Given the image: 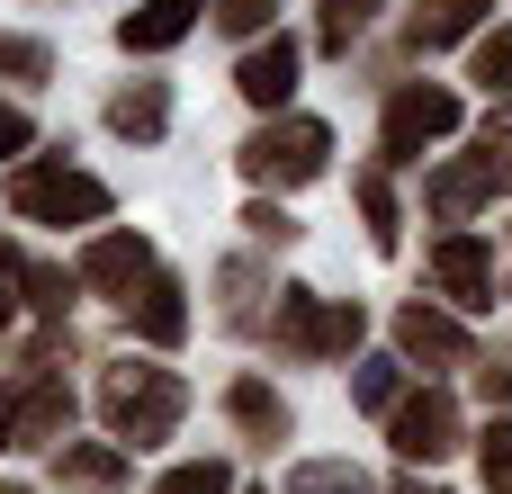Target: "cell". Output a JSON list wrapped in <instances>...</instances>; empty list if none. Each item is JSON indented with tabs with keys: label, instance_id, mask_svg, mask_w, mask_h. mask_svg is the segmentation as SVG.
Here are the masks:
<instances>
[{
	"label": "cell",
	"instance_id": "12",
	"mask_svg": "<svg viewBox=\"0 0 512 494\" xmlns=\"http://www.w3.org/2000/svg\"><path fill=\"white\" fill-rule=\"evenodd\" d=\"M135 324H144V342H180V333H189L180 288H171V279H153V288H144V306H135Z\"/></svg>",
	"mask_w": 512,
	"mask_h": 494
},
{
	"label": "cell",
	"instance_id": "23",
	"mask_svg": "<svg viewBox=\"0 0 512 494\" xmlns=\"http://www.w3.org/2000/svg\"><path fill=\"white\" fill-rule=\"evenodd\" d=\"M387 396H396V369L369 360V369H360V405H387Z\"/></svg>",
	"mask_w": 512,
	"mask_h": 494
},
{
	"label": "cell",
	"instance_id": "14",
	"mask_svg": "<svg viewBox=\"0 0 512 494\" xmlns=\"http://www.w3.org/2000/svg\"><path fill=\"white\" fill-rule=\"evenodd\" d=\"M108 117H117V135H162V90H126Z\"/></svg>",
	"mask_w": 512,
	"mask_h": 494
},
{
	"label": "cell",
	"instance_id": "9",
	"mask_svg": "<svg viewBox=\"0 0 512 494\" xmlns=\"http://www.w3.org/2000/svg\"><path fill=\"white\" fill-rule=\"evenodd\" d=\"M198 9H207V0H144V9H135L117 36H126L135 54H153V45H180V36L198 27Z\"/></svg>",
	"mask_w": 512,
	"mask_h": 494
},
{
	"label": "cell",
	"instance_id": "7",
	"mask_svg": "<svg viewBox=\"0 0 512 494\" xmlns=\"http://www.w3.org/2000/svg\"><path fill=\"white\" fill-rule=\"evenodd\" d=\"M288 90H297V45H288V36H279V45H252V54H243V99H252V108H279Z\"/></svg>",
	"mask_w": 512,
	"mask_h": 494
},
{
	"label": "cell",
	"instance_id": "2",
	"mask_svg": "<svg viewBox=\"0 0 512 494\" xmlns=\"http://www.w3.org/2000/svg\"><path fill=\"white\" fill-rule=\"evenodd\" d=\"M324 153H333V135H324L315 117H288V126H270V135H252V144H243V162H252L261 180H315V171H324Z\"/></svg>",
	"mask_w": 512,
	"mask_h": 494
},
{
	"label": "cell",
	"instance_id": "15",
	"mask_svg": "<svg viewBox=\"0 0 512 494\" xmlns=\"http://www.w3.org/2000/svg\"><path fill=\"white\" fill-rule=\"evenodd\" d=\"M234 414H243L252 432H270V441L288 432V414H279V396H270V387H234Z\"/></svg>",
	"mask_w": 512,
	"mask_h": 494
},
{
	"label": "cell",
	"instance_id": "10",
	"mask_svg": "<svg viewBox=\"0 0 512 494\" xmlns=\"http://www.w3.org/2000/svg\"><path fill=\"white\" fill-rule=\"evenodd\" d=\"M396 342H405V351H423V360H468V333H459L450 315H432V306H405Z\"/></svg>",
	"mask_w": 512,
	"mask_h": 494
},
{
	"label": "cell",
	"instance_id": "25",
	"mask_svg": "<svg viewBox=\"0 0 512 494\" xmlns=\"http://www.w3.org/2000/svg\"><path fill=\"white\" fill-rule=\"evenodd\" d=\"M18 144H27V117H18V108H0V153H18Z\"/></svg>",
	"mask_w": 512,
	"mask_h": 494
},
{
	"label": "cell",
	"instance_id": "8",
	"mask_svg": "<svg viewBox=\"0 0 512 494\" xmlns=\"http://www.w3.org/2000/svg\"><path fill=\"white\" fill-rule=\"evenodd\" d=\"M441 288L459 297V306H495V261H486V243H441Z\"/></svg>",
	"mask_w": 512,
	"mask_h": 494
},
{
	"label": "cell",
	"instance_id": "26",
	"mask_svg": "<svg viewBox=\"0 0 512 494\" xmlns=\"http://www.w3.org/2000/svg\"><path fill=\"white\" fill-rule=\"evenodd\" d=\"M9 306H18V261L0 252V315H9Z\"/></svg>",
	"mask_w": 512,
	"mask_h": 494
},
{
	"label": "cell",
	"instance_id": "1",
	"mask_svg": "<svg viewBox=\"0 0 512 494\" xmlns=\"http://www.w3.org/2000/svg\"><path fill=\"white\" fill-rule=\"evenodd\" d=\"M108 423L144 450V441H162V432L180 423V387H171L162 369H117V378H108Z\"/></svg>",
	"mask_w": 512,
	"mask_h": 494
},
{
	"label": "cell",
	"instance_id": "6",
	"mask_svg": "<svg viewBox=\"0 0 512 494\" xmlns=\"http://www.w3.org/2000/svg\"><path fill=\"white\" fill-rule=\"evenodd\" d=\"M396 450H405V459H450V450H459V405H450V396L396 405Z\"/></svg>",
	"mask_w": 512,
	"mask_h": 494
},
{
	"label": "cell",
	"instance_id": "5",
	"mask_svg": "<svg viewBox=\"0 0 512 494\" xmlns=\"http://www.w3.org/2000/svg\"><path fill=\"white\" fill-rule=\"evenodd\" d=\"M459 126V99L450 90H405L396 108H387V153H423L432 135H450Z\"/></svg>",
	"mask_w": 512,
	"mask_h": 494
},
{
	"label": "cell",
	"instance_id": "4",
	"mask_svg": "<svg viewBox=\"0 0 512 494\" xmlns=\"http://www.w3.org/2000/svg\"><path fill=\"white\" fill-rule=\"evenodd\" d=\"M279 333L297 351H351L360 342V306H324V297H279Z\"/></svg>",
	"mask_w": 512,
	"mask_h": 494
},
{
	"label": "cell",
	"instance_id": "13",
	"mask_svg": "<svg viewBox=\"0 0 512 494\" xmlns=\"http://www.w3.org/2000/svg\"><path fill=\"white\" fill-rule=\"evenodd\" d=\"M486 0H423V45H450V36H468V18H477Z\"/></svg>",
	"mask_w": 512,
	"mask_h": 494
},
{
	"label": "cell",
	"instance_id": "16",
	"mask_svg": "<svg viewBox=\"0 0 512 494\" xmlns=\"http://www.w3.org/2000/svg\"><path fill=\"white\" fill-rule=\"evenodd\" d=\"M477 81H486V90H512V27L477 45Z\"/></svg>",
	"mask_w": 512,
	"mask_h": 494
},
{
	"label": "cell",
	"instance_id": "24",
	"mask_svg": "<svg viewBox=\"0 0 512 494\" xmlns=\"http://www.w3.org/2000/svg\"><path fill=\"white\" fill-rule=\"evenodd\" d=\"M225 27H243V36L270 27V0H225Z\"/></svg>",
	"mask_w": 512,
	"mask_h": 494
},
{
	"label": "cell",
	"instance_id": "17",
	"mask_svg": "<svg viewBox=\"0 0 512 494\" xmlns=\"http://www.w3.org/2000/svg\"><path fill=\"white\" fill-rule=\"evenodd\" d=\"M378 0H324V45H351V27L369 18Z\"/></svg>",
	"mask_w": 512,
	"mask_h": 494
},
{
	"label": "cell",
	"instance_id": "22",
	"mask_svg": "<svg viewBox=\"0 0 512 494\" xmlns=\"http://www.w3.org/2000/svg\"><path fill=\"white\" fill-rule=\"evenodd\" d=\"M477 189H486L477 171H450V180H441V207H450V216H468V207H477Z\"/></svg>",
	"mask_w": 512,
	"mask_h": 494
},
{
	"label": "cell",
	"instance_id": "19",
	"mask_svg": "<svg viewBox=\"0 0 512 494\" xmlns=\"http://www.w3.org/2000/svg\"><path fill=\"white\" fill-rule=\"evenodd\" d=\"M162 494H225V468H171Z\"/></svg>",
	"mask_w": 512,
	"mask_h": 494
},
{
	"label": "cell",
	"instance_id": "3",
	"mask_svg": "<svg viewBox=\"0 0 512 494\" xmlns=\"http://www.w3.org/2000/svg\"><path fill=\"white\" fill-rule=\"evenodd\" d=\"M18 207L27 216H54V225H90V216H108V189L45 162V171H18Z\"/></svg>",
	"mask_w": 512,
	"mask_h": 494
},
{
	"label": "cell",
	"instance_id": "20",
	"mask_svg": "<svg viewBox=\"0 0 512 494\" xmlns=\"http://www.w3.org/2000/svg\"><path fill=\"white\" fill-rule=\"evenodd\" d=\"M486 477H495V486H512V423H495V432H486Z\"/></svg>",
	"mask_w": 512,
	"mask_h": 494
},
{
	"label": "cell",
	"instance_id": "27",
	"mask_svg": "<svg viewBox=\"0 0 512 494\" xmlns=\"http://www.w3.org/2000/svg\"><path fill=\"white\" fill-rule=\"evenodd\" d=\"M9 441H18V414H9V405H0V450H9Z\"/></svg>",
	"mask_w": 512,
	"mask_h": 494
},
{
	"label": "cell",
	"instance_id": "18",
	"mask_svg": "<svg viewBox=\"0 0 512 494\" xmlns=\"http://www.w3.org/2000/svg\"><path fill=\"white\" fill-rule=\"evenodd\" d=\"M360 207H369L378 243H396V198H387V180H360Z\"/></svg>",
	"mask_w": 512,
	"mask_h": 494
},
{
	"label": "cell",
	"instance_id": "21",
	"mask_svg": "<svg viewBox=\"0 0 512 494\" xmlns=\"http://www.w3.org/2000/svg\"><path fill=\"white\" fill-rule=\"evenodd\" d=\"M486 171L512 180V117H486Z\"/></svg>",
	"mask_w": 512,
	"mask_h": 494
},
{
	"label": "cell",
	"instance_id": "11",
	"mask_svg": "<svg viewBox=\"0 0 512 494\" xmlns=\"http://www.w3.org/2000/svg\"><path fill=\"white\" fill-rule=\"evenodd\" d=\"M81 270H90L99 288H135V270H144V234H99Z\"/></svg>",
	"mask_w": 512,
	"mask_h": 494
}]
</instances>
